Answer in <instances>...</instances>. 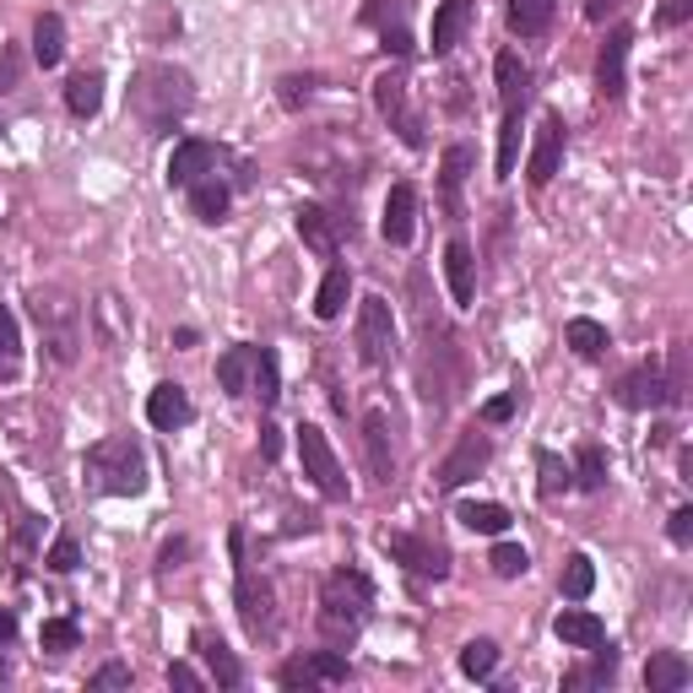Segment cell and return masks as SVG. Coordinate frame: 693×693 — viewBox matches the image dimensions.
Wrapping results in <instances>:
<instances>
[{"label": "cell", "instance_id": "6da1fadb", "mask_svg": "<svg viewBox=\"0 0 693 693\" xmlns=\"http://www.w3.org/2000/svg\"><path fill=\"white\" fill-rule=\"evenodd\" d=\"M190 103H196V82L179 66H141L130 82V115L147 136H168L190 115Z\"/></svg>", "mask_w": 693, "mask_h": 693}, {"label": "cell", "instance_id": "7a4b0ae2", "mask_svg": "<svg viewBox=\"0 0 693 693\" xmlns=\"http://www.w3.org/2000/svg\"><path fill=\"white\" fill-rule=\"evenodd\" d=\"M28 309H33V320H39V336H43V347H49V358H55L60 368L77 364V358H82V347H87V309H82V298H77L71 287H33Z\"/></svg>", "mask_w": 693, "mask_h": 693}, {"label": "cell", "instance_id": "3957f363", "mask_svg": "<svg viewBox=\"0 0 693 693\" xmlns=\"http://www.w3.org/2000/svg\"><path fill=\"white\" fill-rule=\"evenodd\" d=\"M368 607H374V585L364 570H330L320 580V634L330 645H347L364 628Z\"/></svg>", "mask_w": 693, "mask_h": 693}, {"label": "cell", "instance_id": "277c9868", "mask_svg": "<svg viewBox=\"0 0 693 693\" xmlns=\"http://www.w3.org/2000/svg\"><path fill=\"white\" fill-rule=\"evenodd\" d=\"M87 488L115 493V498H136L147 488V449L130 434H109L87 449Z\"/></svg>", "mask_w": 693, "mask_h": 693}, {"label": "cell", "instance_id": "5b68a950", "mask_svg": "<svg viewBox=\"0 0 693 693\" xmlns=\"http://www.w3.org/2000/svg\"><path fill=\"white\" fill-rule=\"evenodd\" d=\"M493 77H498V103H504V130H498V179H509L521 164V115L531 103V71L515 49H498L493 60Z\"/></svg>", "mask_w": 693, "mask_h": 693}, {"label": "cell", "instance_id": "8992f818", "mask_svg": "<svg viewBox=\"0 0 693 693\" xmlns=\"http://www.w3.org/2000/svg\"><path fill=\"white\" fill-rule=\"evenodd\" d=\"M358 358L368 368H385L396 358V315H390V298L385 293H368L358 298Z\"/></svg>", "mask_w": 693, "mask_h": 693}, {"label": "cell", "instance_id": "52a82bcc", "mask_svg": "<svg viewBox=\"0 0 693 693\" xmlns=\"http://www.w3.org/2000/svg\"><path fill=\"white\" fill-rule=\"evenodd\" d=\"M374 103H379V115L390 120V130L407 141L412 152H423L428 147V136H423V120H417V109H412V87H407V71H385L379 82H374Z\"/></svg>", "mask_w": 693, "mask_h": 693}, {"label": "cell", "instance_id": "ba28073f", "mask_svg": "<svg viewBox=\"0 0 693 693\" xmlns=\"http://www.w3.org/2000/svg\"><path fill=\"white\" fill-rule=\"evenodd\" d=\"M683 402V390L672 385V374L655 364H640V368H628L623 379H617V407H628V412H651V407H677Z\"/></svg>", "mask_w": 693, "mask_h": 693}, {"label": "cell", "instance_id": "9c48e42d", "mask_svg": "<svg viewBox=\"0 0 693 693\" xmlns=\"http://www.w3.org/2000/svg\"><path fill=\"white\" fill-rule=\"evenodd\" d=\"M298 461H304V477L326 493V498H347V472H341L336 449H330V439L315 428V423L298 428Z\"/></svg>", "mask_w": 693, "mask_h": 693}, {"label": "cell", "instance_id": "30bf717a", "mask_svg": "<svg viewBox=\"0 0 693 693\" xmlns=\"http://www.w3.org/2000/svg\"><path fill=\"white\" fill-rule=\"evenodd\" d=\"M493 461V439L483 434V428H472V434H461V445L449 449L445 461H439V472H434V483L445 493H455V488H466L483 466Z\"/></svg>", "mask_w": 693, "mask_h": 693}, {"label": "cell", "instance_id": "8fae6325", "mask_svg": "<svg viewBox=\"0 0 693 693\" xmlns=\"http://www.w3.org/2000/svg\"><path fill=\"white\" fill-rule=\"evenodd\" d=\"M239 623H245L249 640L277 634V591H271V580H255L245 564H239Z\"/></svg>", "mask_w": 693, "mask_h": 693}, {"label": "cell", "instance_id": "7c38bea8", "mask_svg": "<svg viewBox=\"0 0 693 693\" xmlns=\"http://www.w3.org/2000/svg\"><path fill=\"white\" fill-rule=\"evenodd\" d=\"M364 28H374L379 33V43H385V55H396V60H407L412 49V28H407V0H364Z\"/></svg>", "mask_w": 693, "mask_h": 693}, {"label": "cell", "instance_id": "4fadbf2b", "mask_svg": "<svg viewBox=\"0 0 693 693\" xmlns=\"http://www.w3.org/2000/svg\"><path fill=\"white\" fill-rule=\"evenodd\" d=\"M564 141H570L564 120H558V115H542V125H536V141H531V158H526L531 190L553 185V174H558V164H564Z\"/></svg>", "mask_w": 693, "mask_h": 693}, {"label": "cell", "instance_id": "5bb4252c", "mask_svg": "<svg viewBox=\"0 0 693 693\" xmlns=\"http://www.w3.org/2000/svg\"><path fill=\"white\" fill-rule=\"evenodd\" d=\"M628 49H634V33L628 28H612L602 49H596V92L617 103L623 92H628Z\"/></svg>", "mask_w": 693, "mask_h": 693}, {"label": "cell", "instance_id": "9a60e30c", "mask_svg": "<svg viewBox=\"0 0 693 693\" xmlns=\"http://www.w3.org/2000/svg\"><path fill=\"white\" fill-rule=\"evenodd\" d=\"M283 689H320V683H347V655L341 651H309L293 655L283 672H277Z\"/></svg>", "mask_w": 693, "mask_h": 693}, {"label": "cell", "instance_id": "2e32d148", "mask_svg": "<svg viewBox=\"0 0 693 693\" xmlns=\"http://www.w3.org/2000/svg\"><path fill=\"white\" fill-rule=\"evenodd\" d=\"M364 461H368V477L379 488L396 483V445H390V412L385 407L364 412Z\"/></svg>", "mask_w": 693, "mask_h": 693}, {"label": "cell", "instance_id": "e0dca14e", "mask_svg": "<svg viewBox=\"0 0 693 693\" xmlns=\"http://www.w3.org/2000/svg\"><path fill=\"white\" fill-rule=\"evenodd\" d=\"M385 553L396 558V564H407L412 574H423V580H445L449 574V553L439 542H428V536H412V531H396V536H385Z\"/></svg>", "mask_w": 693, "mask_h": 693}, {"label": "cell", "instance_id": "ac0fdd59", "mask_svg": "<svg viewBox=\"0 0 693 693\" xmlns=\"http://www.w3.org/2000/svg\"><path fill=\"white\" fill-rule=\"evenodd\" d=\"M222 158H228L222 147H211V141H201V136H190V141H179V147H174V158H168V185H174V190H190L196 179L217 174Z\"/></svg>", "mask_w": 693, "mask_h": 693}, {"label": "cell", "instance_id": "d6986e66", "mask_svg": "<svg viewBox=\"0 0 693 693\" xmlns=\"http://www.w3.org/2000/svg\"><path fill=\"white\" fill-rule=\"evenodd\" d=\"M293 222H298V239L315 249L320 260H336V255H341V228L353 234V222H347V217H330L326 206H298Z\"/></svg>", "mask_w": 693, "mask_h": 693}, {"label": "cell", "instance_id": "ffe728a7", "mask_svg": "<svg viewBox=\"0 0 693 693\" xmlns=\"http://www.w3.org/2000/svg\"><path fill=\"white\" fill-rule=\"evenodd\" d=\"M379 234H385V245L390 249L412 245V234H417V190H412L407 179L390 185V196H385V217H379Z\"/></svg>", "mask_w": 693, "mask_h": 693}, {"label": "cell", "instance_id": "44dd1931", "mask_svg": "<svg viewBox=\"0 0 693 693\" xmlns=\"http://www.w3.org/2000/svg\"><path fill=\"white\" fill-rule=\"evenodd\" d=\"M445 283H449V298L466 309L472 298H477V255H472V245L455 234L445 245Z\"/></svg>", "mask_w": 693, "mask_h": 693}, {"label": "cell", "instance_id": "7402d4cb", "mask_svg": "<svg viewBox=\"0 0 693 693\" xmlns=\"http://www.w3.org/2000/svg\"><path fill=\"white\" fill-rule=\"evenodd\" d=\"M196 417V407H190V396H185V385H158L152 396H147V423L158 428V434H174V428H185Z\"/></svg>", "mask_w": 693, "mask_h": 693}, {"label": "cell", "instance_id": "603a6c76", "mask_svg": "<svg viewBox=\"0 0 693 693\" xmlns=\"http://www.w3.org/2000/svg\"><path fill=\"white\" fill-rule=\"evenodd\" d=\"M472 168H477V152L466 141H455L445 152V164H439V206H445V217H461V185H466Z\"/></svg>", "mask_w": 693, "mask_h": 693}, {"label": "cell", "instance_id": "cb8c5ba5", "mask_svg": "<svg viewBox=\"0 0 693 693\" xmlns=\"http://www.w3.org/2000/svg\"><path fill=\"white\" fill-rule=\"evenodd\" d=\"M553 634H558L570 651H591V645L607 640V623H602L596 612H585V607H564L558 617H553Z\"/></svg>", "mask_w": 693, "mask_h": 693}, {"label": "cell", "instance_id": "d4e9b609", "mask_svg": "<svg viewBox=\"0 0 693 693\" xmlns=\"http://www.w3.org/2000/svg\"><path fill=\"white\" fill-rule=\"evenodd\" d=\"M196 651H201V661H206V672H211V683L217 689H245V666H239V655L228 651L217 634H196Z\"/></svg>", "mask_w": 693, "mask_h": 693}, {"label": "cell", "instance_id": "484cf974", "mask_svg": "<svg viewBox=\"0 0 693 693\" xmlns=\"http://www.w3.org/2000/svg\"><path fill=\"white\" fill-rule=\"evenodd\" d=\"M472 17H477V0H439V11H434V55H449L461 33L472 28Z\"/></svg>", "mask_w": 693, "mask_h": 693}, {"label": "cell", "instance_id": "4316f807", "mask_svg": "<svg viewBox=\"0 0 693 693\" xmlns=\"http://www.w3.org/2000/svg\"><path fill=\"white\" fill-rule=\"evenodd\" d=\"M689 683H693V666L677 651H655L645 661V689L651 693H677V689H689Z\"/></svg>", "mask_w": 693, "mask_h": 693}, {"label": "cell", "instance_id": "83f0119b", "mask_svg": "<svg viewBox=\"0 0 693 693\" xmlns=\"http://www.w3.org/2000/svg\"><path fill=\"white\" fill-rule=\"evenodd\" d=\"M228 206H234V190H228V179H217V174H206L190 185V211L201 217V222H222L228 217Z\"/></svg>", "mask_w": 693, "mask_h": 693}, {"label": "cell", "instance_id": "f1b7e54d", "mask_svg": "<svg viewBox=\"0 0 693 693\" xmlns=\"http://www.w3.org/2000/svg\"><path fill=\"white\" fill-rule=\"evenodd\" d=\"M347 298H353V271L347 266H330L320 293H315V320H341V309H347Z\"/></svg>", "mask_w": 693, "mask_h": 693}, {"label": "cell", "instance_id": "f546056e", "mask_svg": "<svg viewBox=\"0 0 693 693\" xmlns=\"http://www.w3.org/2000/svg\"><path fill=\"white\" fill-rule=\"evenodd\" d=\"M553 11H558V0H509V33L542 39L553 28Z\"/></svg>", "mask_w": 693, "mask_h": 693}, {"label": "cell", "instance_id": "4dcf8cb0", "mask_svg": "<svg viewBox=\"0 0 693 693\" xmlns=\"http://www.w3.org/2000/svg\"><path fill=\"white\" fill-rule=\"evenodd\" d=\"M33 60H39L43 71H55L66 60V22L55 11H43L39 22H33Z\"/></svg>", "mask_w": 693, "mask_h": 693}, {"label": "cell", "instance_id": "1f68e13d", "mask_svg": "<svg viewBox=\"0 0 693 693\" xmlns=\"http://www.w3.org/2000/svg\"><path fill=\"white\" fill-rule=\"evenodd\" d=\"M564 347H574L580 358H607V347H612V336H607V326L602 320H585V315H574L570 326H564Z\"/></svg>", "mask_w": 693, "mask_h": 693}, {"label": "cell", "instance_id": "d6a6232c", "mask_svg": "<svg viewBox=\"0 0 693 693\" xmlns=\"http://www.w3.org/2000/svg\"><path fill=\"white\" fill-rule=\"evenodd\" d=\"M612 677H617V651L602 640V645H591V666H574L564 677V689H602Z\"/></svg>", "mask_w": 693, "mask_h": 693}, {"label": "cell", "instance_id": "836d02e7", "mask_svg": "<svg viewBox=\"0 0 693 693\" xmlns=\"http://www.w3.org/2000/svg\"><path fill=\"white\" fill-rule=\"evenodd\" d=\"M66 109H71L77 120H92V115L103 109V77H98V71H77V77L66 82Z\"/></svg>", "mask_w": 693, "mask_h": 693}, {"label": "cell", "instance_id": "e575fe53", "mask_svg": "<svg viewBox=\"0 0 693 693\" xmlns=\"http://www.w3.org/2000/svg\"><path fill=\"white\" fill-rule=\"evenodd\" d=\"M249 368H255V347L239 341V347H228V353L217 358V385H222L228 396H245V390H249Z\"/></svg>", "mask_w": 693, "mask_h": 693}, {"label": "cell", "instance_id": "d590c367", "mask_svg": "<svg viewBox=\"0 0 693 693\" xmlns=\"http://www.w3.org/2000/svg\"><path fill=\"white\" fill-rule=\"evenodd\" d=\"M455 521L466 531H477V536H504V531H509V509H504V504H488V498H483V504L472 498V504L455 509Z\"/></svg>", "mask_w": 693, "mask_h": 693}, {"label": "cell", "instance_id": "8d00e7d4", "mask_svg": "<svg viewBox=\"0 0 693 693\" xmlns=\"http://www.w3.org/2000/svg\"><path fill=\"white\" fill-rule=\"evenodd\" d=\"M574 488H585V493L607 488V455H602V445H580V449H574Z\"/></svg>", "mask_w": 693, "mask_h": 693}, {"label": "cell", "instance_id": "74e56055", "mask_svg": "<svg viewBox=\"0 0 693 693\" xmlns=\"http://www.w3.org/2000/svg\"><path fill=\"white\" fill-rule=\"evenodd\" d=\"M255 396H260V407H277V396H283V368H277V353L271 347H255Z\"/></svg>", "mask_w": 693, "mask_h": 693}, {"label": "cell", "instance_id": "f35d334b", "mask_svg": "<svg viewBox=\"0 0 693 693\" xmlns=\"http://www.w3.org/2000/svg\"><path fill=\"white\" fill-rule=\"evenodd\" d=\"M536 472H542V483H536L542 498H558V493L574 488V472L558 461V455H553V449H536Z\"/></svg>", "mask_w": 693, "mask_h": 693}, {"label": "cell", "instance_id": "ab89813d", "mask_svg": "<svg viewBox=\"0 0 693 693\" xmlns=\"http://www.w3.org/2000/svg\"><path fill=\"white\" fill-rule=\"evenodd\" d=\"M39 645L49 655H66V651H77L82 645V628H77V617H49L39 628Z\"/></svg>", "mask_w": 693, "mask_h": 693}, {"label": "cell", "instance_id": "60d3db41", "mask_svg": "<svg viewBox=\"0 0 693 693\" xmlns=\"http://www.w3.org/2000/svg\"><path fill=\"white\" fill-rule=\"evenodd\" d=\"M493 666H498V645H493V640H472V645L461 651V672H466L472 683H488Z\"/></svg>", "mask_w": 693, "mask_h": 693}, {"label": "cell", "instance_id": "b9f144b4", "mask_svg": "<svg viewBox=\"0 0 693 693\" xmlns=\"http://www.w3.org/2000/svg\"><path fill=\"white\" fill-rule=\"evenodd\" d=\"M591 585H596V564H591L585 553H570V564H564V596H570V602H585Z\"/></svg>", "mask_w": 693, "mask_h": 693}, {"label": "cell", "instance_id": "7bdbcfd3", "mask_svg": "<svg viewBox=\"0 0 693 693\" xmlns=\"http://www.w3.org/2000/svg\"><path fill=\"white\" fill-rule=\"evenodd\" d=\"M488 564H493L498 580H521V574L531 570V553L521 547V542H498V547L488 553Z\"/></svg>", "mask_w": 693, "mask_h": 693}, {"label": "cell", "instance_id": "ee69618b", "mask_svg": "<svg viewBox=\"0 0 693 693\" xmlns=\"http://www.w3.org/2000/svg\"><path fill=\"white\" fill-rule=\"evenodd\" d=\"M17 358H22V330H17V315L0 304V379L17 368Z\"/></svg>", "mask_w": 693, "mask_h": 693}, {"label": "cell", "instance_id": "f6af8a7d", "mask_svg": "<svg viewBox=\"0 0 693 693\" xmlns=\"http://www.w3.org/2000/svg\"><path fill=\"white\" fill-rule=\"evenodd\" d=\"M43 564L55 574H71L77 564H82V547H77V536H55V547L43 553Z\"/></svg>", "mask_w": 693, "mask_h": 693}, {"label": "cell", "instance_id": "bcb514c9", "mask_svg": "<svg viewBox=\"0 0 693 693\" xmlns=\"http://www.w3.org/2000/svg\"><path fill=\"white\" fill-rule=\"evenodd\" d=\"M283 109H304L309 98H315V77H283Z\"/></svg>", "mask_w": 693, "mask_h": 693}, {"label": "cell", "instance_id": "7dc6e473", "mask_svg": "<svg viewBox=\"0 0 693 693\" xmlns=\"http://www.w3.org/2000/svg\"><path fill=\"white\" fill-rule=\"evenodd\" d=\"M87 689H130V666H120V661L98 666V672L87 677Z\"/></svg>", "mask_w": 693, "mask_h": 693}, {"label": "cell", "instance_id": "c3c4849f", "mask_svg": "<svg viewBox=\"0 0 693 693\" xmlns=\"http://www.w3.org/2000/svg\"><path fill=\"white\" fill-rule=\"evenodd\" d=\"M666 536H672L677 547H689V542H693V509H689V504H677V509H672V521H666Z\"/></svg>", "mask_w": 693, "mask_h": 693}, {"label": "cell", "instance_id": "681fc988", "mask_svg": "<svg viewBox=\"0 0 693 693\" xmlns=\"http://www.w3.org/2000/svg\"><path fill=\"white\" fill-rule=\"evenodd\" d=\"M168 683H174V689H190V693L206 689V677L190 666V661H174V666H168Z\"/></svg>", "mask_w": 693, "mask_h": 693}, {"label": "cell", "instance_id": "f907efd6", "mask_svg": "<svg viewBox=\"0 0 693 693\" xmlns=\"http://www.w3.org/2000/svg\"><path fill=\"white\" fill-rule=\"evenodd\" d=\"M689 17H693V0H666V6L655 11V22H661V28H683Z\"/></svg>", "mask_w": 693, "mask_h": 693}, {"label": "cell", "instance_id": "816d5d0a", "mask_svg": "<svg viewBox=\"0 0 693 693\" xmlns=\"http://www.w3.org/2000/svg\"><path fill=\"white\" fill-rule=\"evenodd\" d=\"M515 407H521V396H515V390H509V396H493L488 407H483V423H509Z\"/></svg>", "mask_w": 693, "mask_h": 693}, {"label": "cell", "instance_id": "f5cc1de1", "mask_svg": "<svg viewBox=\"0 0 693 693\" xmlns=\"http://www.w3.org/2000/svg\"><path fill=\"white\" fill-rule=\"evenodd\" d=\"M17 77H22V55L0 43V92H6V87H17Z\"/></svg>", "mask_w": 693, "mask_h": 693}, {"label": "cell", "instance_id": "db71d44e", "mask_svg": "<svg viewBox=\"0 0 693 693\" xmlns=\"http://www.w3.org/2000/svg\"><path fill=\"white\" fill-rule=\"evenodd\" d=\"M260 455H266V461H277V455H283V434H277L271 423L260 428Z\"/></svg>", "mask_w": 693, "mask_h": 693}, {"label": "cell", "instance_id": "11a10c76", "mask_svg": "<svg viewBox=\"0 0 693 693\" xmlns=\"http://www.w3.org/2000/svg\"><path fill=\"white\" fill-rule=\"evenodd\" d=\"M190 553V542L185 536H174V542H164V570H179V558Z\"/></svg>", "mask_w": 693, "mask_h": 693}, {"label": "cell", "instance_id": "9f6ffc18", "mask_svg": "<svg viewBox=\"0 0 693 693\" xmlns=\"http://www.w3.org/2000/svg\"><path fill=\"white\" fill-rule=\"evenodd\" d=\"M11 640H17V612H11V607H0V651H6Z\"/></svg>", "mask_w": 693, "mask_h": 693}, {"label": "cell", "instance_id": "6f0895ef", "mask_svg": "<svg viewBox=\"0 0 693 693\" xmlns=\"http://www.w3.org/2000/svg\"><path fill=\"white\" fill-rule=\"evenodd\" d=\"M617 6H623V0H585V17H591V22H607V11H617Z\"/></svg>", "mask_w": 693, "mask_h": 693}, {"label": "cell", "instance_id": "680465c9", "mask_svg": "<svg viewBox=\"0 0 693 693\" xmlns=\"http://www.w3.org/2000/svg\"><path fill=\"white\" fill-rule=\"evenodd\" d=\"M0 683H6V661H0Z\"/></svg>", "mask_w": 693, "mask_h": 693}, {"label": "cell", "instance_id": "91938a15", "mask_svg": "<svg viewBox=\"0 0 693 693\" xmlns=\"http://www.w3.org/2000/svg\"><path fill=\"white\" fill-rule=\"evenodd\" d=\"M0 130H6V125H0Z\"/></svg>", "mask_w": 693, "mask_h": 693}]
</instances>
